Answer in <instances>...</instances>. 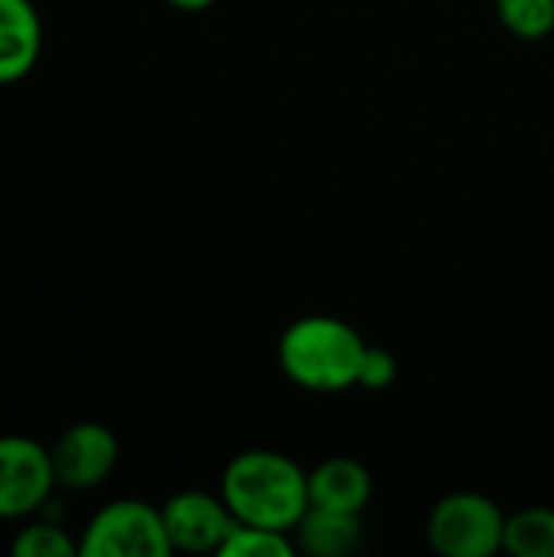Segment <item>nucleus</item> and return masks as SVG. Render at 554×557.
Returning a JSON list of instances; mask_svg holds the SVG:
<instances>
[{"label": "nucleus", "instance_id": "f257e3e1", "mask_svg": "<svg viewBox=\"0 0 554 557\" xmlns=\"http://www.w3.org/2000/svg\"><path fill=\"white\" fill-rule=\"evenodd\" d=\"M229 512L242 525H261L274 532H294L310 509L307 473L278 450H245L225 473L222 490Z\"/></svg>", "mask_w": 554, "mask_h": 557}, {"label": "nucleus", "instance_id": "f03ea898", "mask_svg": "<svg viewBox=\"0 0 554 557\" xmlns=\"http://www.w3.org/2000/svg\"><path fill=\"white\" fill-rule=\"evenodd\" d=\"M366 349V339L346 320L304 317L284 330L278 362L294 385L330 395L359 385Z\"/></svg>", "mask_w": 554, "mask_h": 557}, {"label": "nucleus", "instance_id": "7ed1b4c3", "mask_svg": "<svg viewBox=\"0 0 554 557\" xmlns=\"http://www.w3.org/2000/svg\"><path fill=\"white\" fill-rule=\"evenodd\" d=\"M506 539V512L483 493L444 496L428 516V542L444 557H493Z\"/></svg>", "mask_w": 554, "mask_h": 557}, {"label": "nucleus", "instance_id": "20e7f679", "mask_svg": "<svg viewBox=\"0 0 554 557\" xmlns=\"http://www.w3.org/2000/svg\"><path fill=\"white\" fill-rule=\"evenodd\" d=\"M170 552L163 512L140 499L108 503L78 539V557H167Z\"/></svg>", "mask_w": 554, "mask_h": 557}, {"label": "nucleus", "instance_id": "39448f33", "mask_svg": "<svg viewBox=\"0 0 554 557\" xmlns=\"http://www.w3.org/2000/svg\"><path fill=\"white\" fill-rule=\"evenodd\" d=\"M56 490V470L49 450L20 434L0 437V519L36 516Z\"/></svg>", "mask_w": 554, "mask_h": 557}, {"label": "nucleus", "instance_id": "423d86ee", "mask_svg": "<svg viewBox=\"0 0 554 557\" xmlns=\"http://www.w3.org/2000/svg\"><path fill=\"white\" fill-rule=\"evenodd\" d=\"M49 457L56 470V486L85 493L101 486L114 473L121 447L111 428L98 421H82L59 434V441L49 447Z\"/></svg>", "mask_w": 554, "mask_h": 557}, {"label": "nucleus", "instance_id": "0eeeda50", "mask_svg": "<svg viewBox=\"0 0 554 557\" xmlns=\"http://www.w3.org/2000/svg\"><path fill=\"white\" fill-rule=\"evenodd\" d=\"M163 525L170 535L173 552H216L222 548V542L229 539V532L235 529V516L229 512L222 496H209L199 490H186L170 496L163 506Z\"/></svg>", "mask_w": 554, "mask_h": 557}, {"label": "nucleus", "instance_id": "6e6552de", "mask_svg": "<svg viewBox=\"0 0 554 557\" xmlns=\"http://www.w3.org/2000/svg\"><path fill=\"white\" fill-rule=\"evenodd\" d=\"M42 55V20L33 0H0V85L26 78Z\"/></svg>", "mask_w": 554, "mask_h": 557}, {"label": "nucleus", "instance_id": "1a4fd4ad", "mask_svg": "<svg viewBox=\"0 0 554 557\" xmlns=\"http://www.w3.org/2000/svg\"><path fill=\"white\" fill-rule=\"evenodd\" d=\"M307 486H310V506L320 509L362 516V509L372 499V473L353 457L323 460L313 473H307Z\"/></svg>", "mask_w": 554, "mask_h": 557}, {"label": "nucleus", "instance_id": "9d476101", "mask_svg": "<svg viewBox=\"0 0 554 557\" xmlns=\"http://www.w3.org/2000/svg\"><path fill=\"white\" fill-rule=\"evenodd\" d=\"M297 548L310 557H343L359 548L362 522L353 512L310 506L294 529Z\"/></svg>", "mask_w": 554, "mask_h": 557}, {"label": "nucleus", "instance_id": "9b49d317", "mask_svg": "<svg viewBox=\"0 0 554 557\" xmlns=\"http://www.w3.org/2000/svg\"><path fill=\"white\" fill-rule=\"evenodd\" d=\"M503 552L513 557H554V509L532 506L506 516Z\"/></svg>", "mask_w": 554, "mask_h": 557}, {"label": "nucleus", "instance_id": "f8f14e48", "mask_svg": "<svg viewBox=\"0 0 554 557\" xmlns=\"http://www.w3.org/2000/svg\"><path fill=\"white\" fill-rule=\"evenodd\" d=\"M222 557H291L294 555V542L287 532H274V529H261V525H242L235 522V529L229 532V539L219 548Z\"/></svg>", "mask_w": 554, "mask_h": 557}, {"label": "nucleus", "instance_id": "ddd939ff", "mask_svg": "<svg viewBox=\"0 0 554 557\" xmlns=\"http://www.w3.org/2000/svg\"><path fill=\"white\" fill-rule=\"evenodd\" d=\"M503 26L519 39H545L554 29V0H496Z\"/></svg>", "mask_w": 554, "mask_h": 557}, {"label": "nucleus", "instance_id": "4468645a", "mask_svg": "<svg viewBox=\"0 0 554 557\" xmlns=\"http://www.w3.org/2000/svg\"><path fill=\"white\" fill-rule=\"evenodd\" d=\"M10 552L16 557H75L78 542H72L69 532L52 522H33L16 532Z\"/></svg>", "mask_w": 554, "mask_h": 557}, {"label": "nucleus", "instance_id": "2eb2a0df", "mask_svg": "<svg viewBox=\"0 0 554 557\" xmlns=\"http://www.w3.org/2000/svg\"><path fill=\"white\" fill-rule=\"evenodd\" d=\"M398 379V362L389 349L382 346H369L366 349V359H362V372H359V385L362 388H389L392 382Z\"/></svg>", "mask_w": 554, "mask_h": 557}, {"label": "nucleus", "instance_id": "dca6fc26", "mask_svg": "<svg viewBox=\"0 0 554 557\" xmlns=\"http://www.w3.org/2000/svg\"><path fill=\"white\" fill-rule=\"evenodd\" d=\"M167 3L176 7V10H183V13H199V10L212 7L216 0H167Z\"/></svg>", "mask_w": 554, "mask_h": 557}]
</instances>
